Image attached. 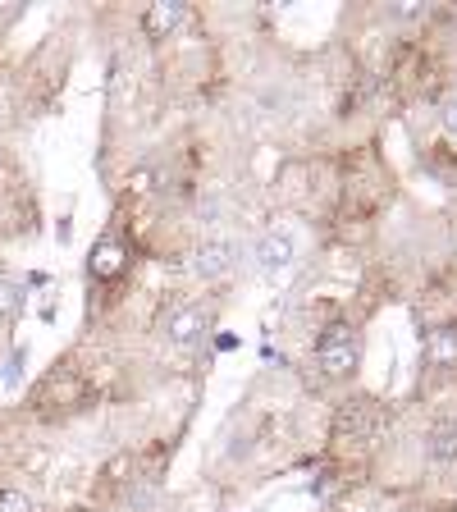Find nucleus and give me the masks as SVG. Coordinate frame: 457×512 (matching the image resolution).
Wrapping results in <instances>:
<instances>
[{
	"mask_svg": "<svg viewBox=\"0 0 457 512\" xmlns=\"http://www.w3.org/2000/svg\"><path fill=\"white\" fill-rule=\"evenodd\" d=\"M19 307H23V284H14V279L0 275V320L19 316Z\"/></svg>",
	"mask_w": 457,
	"mask_h": 512,
	"instance_id": "1a4fd4ad",
	"label": "nucleus"
},
{
	"mask_svg": "<svg viewBox=\"0 0 457 512\" xmlns=\"http://www.w3.org/2000/svg\"><path fill=\"white\" fill-rule=\"evenodd\" d=\"M430 14V5H421V0H394L389 5V19L394 23H421Z\"/></svg>",
	"mask_w": 457,
	"mask_h": 512,
	"instance_id": "9d476101",
	"label": "nucleus"
},
{
	"mask_svg": "<svg viewBox=\"0 0 457 512\" xmlns=\"http://www.w3.org/2000/svg\"><path fill=\"white\" fill-rule=\"evenodd\" d=\"M183 19H188V5H179V0H156V5H147V14H142V28H147V37H170V32L183 28Z\"/></svg>",
	"mask_w": 457,
	"mask_h": 512,
	"instance_id": "423d86ee",
	"label": "nucleus"
},
{
	"mask_svg": "<svg viewBox=\"0 0 457 512\" xmlns=\"http://www.w3.org/2000/svg\"><path fill=\"white\" fill-rule=\"evenodd\" d=\"M0 512H32V499L19 485H0Z\"/></svg>",
	"mask_w": 457,
	"mask_h": 512,
	"instance_id": "9b49d317",
	"label": "nucleus"
},
{
	"mask_svg": "<svg viewBox=\"0 0 457 512\" xmlns=\"http://www.w3.org/2000/svg\"><path fill=\"white\" fill-rule=\"evenodd\" d=\"M128 266H133V252H128V243H119V238L110 234V238H101V243L92 247L87 275H92L96 284H115V279L128 275Z\"/></svg>",
	"mask_w": 457,
	"mask_h": 512,
	"instance_id": "20e7f679",
	"label": "nucleus"
},
{
	"mask_svg": "<svg viewBox=\"0 0 457 512\" xmlns=\"http://www.w3.org/2000/svg\"><path fill=\"white\" fill-rule=\"evenodd\" d=\"M316 362L325 371V380H352L362 371V330L352 320H330L316 339Z\"/></svg>",
	"mask_w": 457,
	"mask_h": 512,
	"instance_id": "f257e3e1",
	"label": "nucleus"
},
{
	"mask_svg": "<svg viewBox=\"0 0 457 512\" xmlns=\"http://www.w3.org/2000/svg\"><path fill=\"white\" fill-rule=\"evenodd\" d=\"M439 124H444V133L457 142V92L444 96V106H439Z\"/></svg>",
	"mask_w": 457,
	"mask_h": 512,
	"instance_id": "f8f14e48",
	"label": "nucleus"
},
{
	"mask_svg": "<svg viewBox=\"0 0 457 512\" xmlns=\"http://www.w3.org/2000/svg\"><path fill=\"white\" fill-rule=\"evenodd\" d=\"M215 330V307L211 302H174L165 316H160V334L174 343V348H192Z\"/></svg>",
	"mask_w": 457,
	"mask_h": 512,
	"instance_id": "f03ea898",
	"label": "nucleus"
},
{
	"mask_svg": "<svg viewBox=\"0 0 457 512\" xmlns=\"http://www.w3.org/2000/svg\"><path fill=\"white\" fill-rule=\"evenodd\" d=\"M426 453H430V462H457V412H444L430 426V439H426Z\"/></svg>",
	"mask_w": 457,
	"mask_h": 512,
	"instance_id": "0eeeda50",
	"label": "nucleus"
},
{
	"mask_svg": "<svg viewBox=\"0 0 457 512\" xmlns=\"http://www.w3.org/2000/svg\"><path fill=\"white\" fill-rule=\"evenodd\" d=\"M229 270H234V247L224 243V238L197 243V252H192V275L202 279V284H215V279H224Z\"/></svg>",
	"mask_w": 457,
	"mask_h": 512,
	"instance_id": "39448f33",
	"label": "nucleus"
},
{
	"mask_svg": "<svg viewBox=\"0 0 457 512\" xmlns=\"http://www.w3.org/2000/svg\"><path fill=\"white\" fill-rule=\"evenodd\" d=\"M23 375V352H14L10 362H5V384H14Z\"/></svg>",
	"mask_w": 457,
	"mask_h": 512,
	"instance_id": "ddd939ff",
	"label": "nucleus"
},
{
	"mask_svg": "<svg viewBox=\"0 0 457 512\" xmlns=\"http://www.w3.org/2000/svg\"><path fill=\"white\" fill-rule=\"evenodd\" d=\"M293 261H298V238L288 234V229H266V234L256 238V270L266 279L284 275Z\"/></svg>",
	"mask_w": 457,
	"mask_h": 512,
	"instance_id": "7ed1b4c3",
	"label": "nucleus"
},
{
	"mask_svg": "<svg viewBox=\"0 0 457 512\" xmlns=\"http://www.w3.org/2000/svg\"><path fill=\"white\" fill-rule=\"evenodd\" d=\"M426 357L435 371H453L457 366V325H439L426 339Z\"/></svg>",
	"mask_w": 457,
	"mask_h": 512,
	"instance_id": "6e6552de",
	"label": "nucleus"
}]
</instances>
